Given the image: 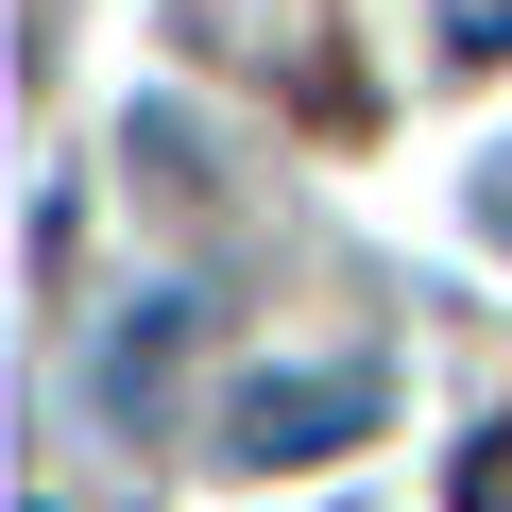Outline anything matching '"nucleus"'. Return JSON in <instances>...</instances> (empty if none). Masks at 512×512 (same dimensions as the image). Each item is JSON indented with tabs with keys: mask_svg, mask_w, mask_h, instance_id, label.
Returning <instances> with one entry per match:
<instances>
[{
	"mask_svg": "<svg viewBox=\"0 0 512 512\" xmlns=\"http://www.w3.org/2000/svg\"><path fill=\"white\" fill-rule=\"evenodd\" d=\"M359 427H376V376H359V359H308V376H256V393L222 410V461L291 478V461H342Z\"/></svg>",
	"mask_w": 512,
	"mask_h": 512,
	"instance_id": "obj_1",
	"label": "nucleus"
},
{
	"mask_svg": "<svg viewBox=\"0 0 512 512\" xmlns=\"http://www.w3.org/2000/svg\"><path fill=\"white\" fill-rule=\"evenodd\" d=\"M171 376H188V308H171V291H137V325H103V376H86V393L154 444V427H171Z\"/></svg>",
	"mask_w": 512,
	"mask_h": 512,
	"instance_id": "obj_2",
	"label": "nucleus"
},
{
	"mask_svg": "<svg viewBox=\"0 0 512 512\" xmlns=\"http://www.w3.org/2000/svg\"><path fill=\"white\" fill-rule=\"evenodd\" d=\"M444 52H512V0H444Z\"/></svg>",
	"mask_w": 512,
	"mask_h": 512,
	"instance_id": "obj_3",
	"label": "nucleus"
},
{
	"mask_svg": "<svg viewBox=\"0 0 512 512\" xmlns=\"http://www.w3.org/2000/svg\"><path fill=\"white\" fill-rule=\"evenodd\" d=\"M461 512H512V427H495V444L461 461Z\"/></svg>",
	"mask_w": 512,
	"mask_h": 512,
	"instance_id": "obj_4",
	"label": "nucleus"
},
{
	"mask_svg": "<svg viewBox=\"0 0 512 512\" xmlns=\"http://www.w3.org/2000/svg\"><path fill=\"white\" fill-rule=\"evenodd\" d=\"M35 512H52V495H35Z\"/></svg>",
	"mask_w": 512,
	"mask_h": 512,
	"instance_id": "obj_5",
	"label": "nucleus"
}]
</instances>
